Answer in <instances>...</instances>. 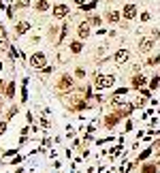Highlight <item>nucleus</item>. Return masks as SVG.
I'll list each match as a JSON object with an SVG mask.
<instances>
[{
    "instance_id": "nucleus-1",
    "label": "nucleus",
    "mask_w": 160,
    "mask_h": 173,
    "mask_svg": "<svg viewBox=\"0 0 160 173\" xmlns=\"http://www.w3.org/2000/svg\"><path fill=\"white\" fill-rule=\"evenodd\" d=\"M113 84H115V75H103V73H98L96 79H94V88L96 90H109V88H113Z\"/></svg>"
},
{
    "instance_id": "nucleus-2",
    "label": "nucleus",
    "mask_w": 160,
    "mask_h": 173,
    "mask_svg": "<svg viewBox=\"0 0 160 173\" xmlns=\"http://www.w3.org/2000/svg\"><path fill=\"white\" fill-rule=\"evenodd\" d=\"M137 15H139V6L135 2H126L122 9V17L124 19H137Z\"/></svg>"
},
{
    "instance_id": "nucleus-3",
    "label": "nucleus",
    "mask_w": 160,
    "mask_h": 173,
    "mask_svg": "<svg viewBox=\"0 0 160 173\" xmlns=\"http://www.w3.org/2000/svg\"><path fill=\"white\" fill-rule=\"evenodd\" d=\"M66 15H71V6L68 4H64V2L53 4V19H64Z\"/></svg>"
},
{
    "instance_id": "nucleus-4",
    "label": "nucleus",
    "mask_w": 160,
    "mask_h": 173,
    "mask_svg": "<svg viewBox=\"0 0 160 173\" xmlns=\"http://www.w3.org/2000/svg\"><path fill=\"white\" fill-rule=\"evenodd\" d=\"M45 62H47V60H45V53H43V51H37V53L30 56V66H32V69H45V66H47Z\"/></svg>"
},
{
    "instance_id": "nucleus-5",
    "label": "nucleus",
    "mask_w": 160,
    "mask_h": 173,
    "mask_svg": "<svg viewBox=\"0 0 160 173\" xmlns=\"http://www.w3.org/2000/svg\"><path fill=\"white\" fill-rule=\"evenodd\" d=\"M90 34H92V26H90V22H81L79 26H77V37H79V41H88Z\"/></svg>"
},
{
    "instance_id": "nucleus-6",
    "label": "nucleus",
    "mask_w": 160,
    "mask_h": 173,
    "mask_svg": "<svg viewBox=\"0 0 160 173\" xmlns=\"http://www.w3.org/2000/svg\"><path fill=\"white\" fill-rule=\"evenodd\" d=\"M154 45H156V39L145 37V39H141V41H139V51H141V53H150Z\"/></svg>"
},
{
    "instance_id": "nucleus-7",
    "label": "nucleus",
    "mask_w": 160,
    "mask_h": 173,
    "mask_svg": "<svg viewBox=\"0 0 160 173\" xmlns=\"http://www.w3.org/2000/svg\"><path fill=\"white\" fill-rule=\"evenodd\" d=\"M128 60H130V51H128V49H118V51H115V56H113V62H115L118 66L126 64Z\"/></svg>"
},
{
    "instance_id": "nucleus-8",
    "label": "nucleus",
    "mask_w": 160,
    "mask_h": 173,
    "mask_svg": "<svg viewBox=\"0 0 160 173\" xmlns=\"http://www.w3.org/2000/svg\"><path fill=\"white\" fill-rule=\"evenodd\" d=\"M58 90H62V92H64V90H71V88H73V77H71V75H68V73H64V75H62V77H60V81H58Z\"/></svg>"
},
{
    "instance_id": "nucleus-9",
    "label": "nucleus",
    "mask_w": 160,
    "mask_h": 173,
    "mask_svg": "<svg viewBox=\"0 0 160 173\" xmlns=\"http://www.w3.org/2000/svg\"><path fill=\"white\" fill-rule=\"evenodd\" d=\"M130 84H132V88H137V90H139V88H143L145 84H150V81H147V77H145V75L135 73V77H132V81H130Z\"/></svg>"
},
{
    "instance_id": "nucleus-10",
    "label": "nucleus",
    "mask_w": 160,
    "mask_h": 173,
    "mask_svg": "<svg viewBox=\"0 0 160 173\" xmlns=\"http://www.w3.org/2000/svg\"><path fill=\"white\" fill-rule=\"evenodd\" d=\"M30 30V22H26V19H21V22H17L15 24V34L17 37H21V34H26Z\"/></svg>"
},
{
    "instance_id": "nucleus-11",
    "label": "nucleus",
    "mask_w": 160,
    "mask_h": 173,
    "mask_svg": "<svg viewBox=\"0 0 160 173\" xmlns=\"http://www.w3.org/2000/svg\"><path fill=\"white\" fill-rule=\"evenodd\" d=\"M34 9H37L39 13H45V11L51 9V4H49V0H37V2H34Z\"/></svg>"
},
{
    "instance_id": "nucleus-12",
    "label": "nucleus",
    "mask_w": 160,
    "mask_h": 173,
    "mask_svg": "<svg viewBox=\"0 0 160 173\" xmlns=\"http://www.w3.org/2000/svg\"><path fill=\"white\" fill-rule=\"evenodd\" d=\"M120 118H122L120 113H115V116H107V118H105V126H107V128H113V126L118 124Z\"/></svg>"
},
{
    "instance_id": "nucleus-13",
    "label": "nucleus",
    "mask_w": 160,
    "mask_h": 173,
    "mask_svg": "<svg viewBox=\"0 0 160 173\" xmlns=\"http://www.w3.org/2000/svg\"><path fill=\"white\" fill-rule=\"evenodd\" d=\"M120 19H122L120 11H109V13H107V22H109V24H118Z\"/></svg>"
},
{
    "instance_id": "nucleus-14",
    "label": "nucleus",
    "mask_w": 160,
    "mask_h": 173,
    "mask_svg": "<svg viewBox=\"0 0 160 173\" xmlns=\"http://www.w3.org/2000/svg\"><path fill=\"white\" fill-rule=\"evenodd\" d=\"M141 173H158V165L156 163H145L141 167Z\"/></svg>"
},
{
    "instance_id": "nucleus-15",
    "label": "nucleus",
    "mask_w": 160,
    "mask_h": 173,
    "mask_svg": "<svg viewBox=\"0 0 160 173\" xmlns=\"http://www.w3.org/2000/svg\"><path fill=\"white\" fill-rule=\"evenodd\" d=\"M68 49H71L73 56H77V53H81V49H83V43H81V41H71V47H68Z\"/></svg>"
},
{
    "instance_id": "nucleus-16",
    "label": "nucleus",
    "mask_w": 160,
    "mask_h": 173,
    "mask_svg": "<svg viewBox=\"0 0 160 173\" xmlns=\"http://www.w3.org/2000/svg\"><path fill=\"white\" fill-rule=\"evenodd\" d=\"M13 94H15V84L11 81V84H6V90H4V96H6V98H13Z\"/></svg>"
},
{
    "instance_id": "nucleus-17",
    "label": "nucleus",
    "mask_w": 160,
    "mask_h": 173,
    "mask_svg": "<svg viewBox=\"0 0 160 173\" xmlns=\"http://www.w3.org/2000/svg\"><path fill=\"white\" fill-rule=\"evenodd\" d=\"M100 24H103V17L100 15H92L90 17V26H100Z\"/></svg>"
},
{
    "instance_id": "nucleus-18",
    "label": "nucleus",
    "mask_w": 160,
    "mask_h": 173,
    "mask_svg": "<svg viewBox=\"0 0 160 173\" xmlns=\"http://www.w3.org/2000/svg\"><path fill=\"white\" fill-rule=\"evenodd\" d=\"M75 77H77V79H83V77H85V69H83V66H77V69H75Z\"/></svg>"
},
{
    "instance_id": "nucleus-19",
    "label": "nucleus",
    "mask_w": 160,
    "mask_h": 173,
    "mask_svg": "<svg viewBox=\"0 0 160 173\" xmlns=\"http://www.w3.org/2000/svg\"><path fill=\"white\" fill-rule=\"evenodd\" d=\"M158 86H160V77L156 75V77H152V79H150V88H152V90H156Z\"/></svg>"
},
{
    "instance_id": "nucleus-20",
    "label": "nucleus",
    "mask_w": 160,
    "mask_h": 173,
    "mask_svg": "<svg viewBox=\"0 0 160 173\" xmlns=\"http://www.w3.org/2000/svg\"><path fill=\"white\" fill-rule=\"evenodd\" d=\"M147 64H150V66H156V64H160V56H158V53H156V56H152V58L147 60Z\"/></svg>"
},
{
    "instance_id": "nucleus-21",
    "label": "nucleus",
    "mask_w": 160,
    "mask_h": 173,
    "mask_svg": "<svg viewBox=\"0 0 160 173\" xmlns=\"http://www.w3.org/2000/svg\"><path fill=\"white\" fill-rule=\"evenodd\" d=\"M94 6H96V0H88V2H85V4H83L81 9H85V11H92Z\"/></svg>"
},
{
    "instance_id": "nucleus-22",
    "label": "nucleus",
    "mask_w": 160,
    "mask_h": 173,
    "mask_svg": "<svg viewBox=\"0 0 160 173\" xmlns=\"http://www.w3.org/2000/svg\"><path fill=\"white\" fill-rule=\"evenodd\" d=\"M15 6H17V9H26V6H30V0H17Z\"/></svg>"
},
{
    "instance_id": "nucleus-23",
    "label": "nucleus",
    "mask_w": 160,
    "mask_h": 173,
    "mask_svg": "<svg viewBox=\"0 0 160 173\" xmlns=\"http://www.w3.org/2000/svg\"><path fill=\"white\" fill-rule=\"evenodd\" d=\"M150 154H152V150L147 147L145 152H141V156H139V160H147V158H150Z\"/></svg>"
},
{
    "instance_id": "nucleus-24",
    "label": "nucleus",
    "mask_w": 160,
    "mask_h": 173,
    "mask_svg": "<svg viewBox=\"0 0 160 173\" xmlns=\"http://www.w3.org/2000/svg\"><path fill=\"white\" fill-rule=\"evenodd\" d=\"M150 37H152V39H156V41H158V39H160V30H158V28H154V30H152V32H150Z\"/></svg>"
},
{
    "instance_id": "nucleus-25",
    "label": "nucleus",
    "mask_w": 160,
    "mask_h": 173,
    "mask_svg": "<svg viewBox=\"0 0 160 173\" xmlns=\"http://www.w3.org/2000/svg\"><path fill=\"white\" fill-rule=\"evenodd\" d=\"M141 22H143V24H147V22H150V13H147V11H143V13H141Z\"/></svg>"
},
{
    "instance_id": "nucleus-26",
    "label": "nucleus",
    "mask_w": 160,
    "mask_h": 173,
    "mask_svg": "<svg viewBox=\"0 0 160 173\" xmlns=\"http://www.w3.org/2000/svg\"><path fill=\"white\" fill-rule=\"evenodd\" d=\"M9 56H11V58L15 60V58H17L19 53H17V49H15V47H9Z\"/></svg>"
},
{
    "instance_id": "nucleus-27",
    "label": "nucleus",
    "mask_w": 160,
    "mask_h": 173,
    "mask_svg": "<svg viewBox=\"0 0 160 173\" xmlns=\"http://www.w3.org/2000/svg\"><path fill=\"white\" fill-rule=\"evenodd\" d=\"M41 73H45V75L47 73H53V66H45V69H41Z\"/></svg>"
},
{
    "instance_id": "nucleus-28",
    "label": "nucleus",
    "mask_w": 160,
    "mask_h": 173,
    "mask_svg": "<svg viewBox=\"0 0 160 173\" xmlns=\"http://www.w3.org/2000/svg\"><path fill=\"white\" fill-rule=\"evenodd\" d=\"M4 130H6V122H0V135H4Z\"/></svg>"
},
{
    "instance_id": "nucleus-29",
    "label": "nucleus",
    "mask_w": 160,
    "mask_h": 173,
    "mask_svg": "<svg viewBox=\"0 0 160 173\" xmlns=\"http://www.w3.org/2000/svg\"><path fill=\"white\" fill-rule=\"evenodd\" d=\"M41 126H43V128H49V122H47V120L43 118V120H41Z\"/></svg>"
},
{
    "instance_id": "nucleus-30",
    "label": "nucleus",
    "mask_w": 160,
    "mask_h": 173,
    "mask_svg": "<svg viewBox=\"0 0 160 173\" xmlns=\"http://www.w3.org/2000/svg\"><path fill=\"white\" fill-rule=\"evenodd\" d=\"M4 49H6V43H4V41L0 39V51H4Z\"/></svg>"
},
{
    "instance_id": "nucleus-31",
    "label": "nucleus",
    "mask_w": 160,
    "mask_h": 173,
    "mask_svg": "<svg viewBox=\"0 0 160 173\" xmlns=\"http://www.w3.org/2000/svg\"><path fill=\"white\" fill-rule=\"evenodd\" d=\"M0 71H2V62H0Z\"/></svg>"
},
{
    "instance_id": "nucleus-32",
    "label": "nucleus",
    "mask_w": 160,
    "mask_h": 173,
    "mask_svg": "<svg viewBox=\"0 0 160 173\" xmlns=\"http://www.w3.org/2000/svg\"><path fill=\"white\" fill-rule=\"evenodd\" d=\"M0 116H2V109H0Z\"/></svg>"
},
{
    "instance_id": "nucleus-33",
    "label": "nucleus",
    "mask_w": 160,
    "mask_h": 173,
    "mask_svg": "<svg viewBox=\"0 0 160 173\" xmlns=\"http://www.w3.org/2000/svg\"><path fill=\"white\" fill-rule=\"evenodd\" d=\"M107 2H113V0H107Z\"/></svg>"
},
{
    "instance_id": "nucleus-34",
    "label": "nucleus",
    "mask_w": 160,
    "mask_h": 173,
    "mask_svg": "<svg viewBox=\"0 0 160 173\" xmlns=\"http://www.w3.org/2000/svg\"><path fill=\"white\" fill-rule=\"evenodd\" d=\"M158 156H160V152H158Z\"/></svg>"
}]
</instances>
